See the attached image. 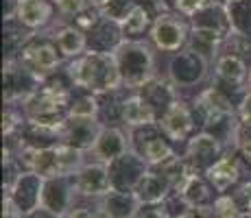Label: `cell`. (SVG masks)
<instances>
[{
  "mask_svg": "<svg viewBox=\"0 0 251 218\" xmlns=\"http://www.w3.org/2000/svg\"><path fill=\"white\" fill-rule=\"evenodd\" d=\"M70 76L79 87L94 92L114 90L123 79L116 57H109L105 52H88L85 57L72 61Z\"/></svg>",
  "mask_w": 251,
  "mask_h": 218,
  "instance_id": "obj_1",
  "label": "cell"
},
{
  "mask_svg": "<svg viewBox=\"0 0 251 218\" xmlns=\"http://www.w3.org/2000/svg\"><path fill=\"white\" fill-rule=\"evenodd\" d=\"M79 188L75 174H59V177L44 179V194H42V210L52 216H64L76 205Z\"/></svg>",
  "mask_w": 251,
  "mask_h": 218,
  "instance_id": "obj_2",
  "label": "cell"
},
{
  "mask_svg": "<svg viewBox=\"0 0 251 218\" xmlns=\"http://www.w3.org/2000/svg\"><path fill=\"white\" fill-rule=\"evenodd\" d=\"M42 194H44V179L31 170H24L4 196L13 203V207L20 214L31 216L42 210Z\"/></svg>",
  "mask_w": 251,
  "mask_h": 218,
  "instance_id": "obj_3",
  "label": "cell"
},
{
  "mask_svg": "<svg viewBox=\"0 0 251 218\" xmlns=\"http://www.w3.org/2000/svg\"><path fill=\"white\" fill-rule=\"evenodd\" d=\"M120 76L131 85H144L151 74V55L140 44H127L116 55Z\"/></svg>",
  "mask_w": 251,
  "mask_h": 218,
  "instance_id": "obj_4",
  "label": "cell"
},
{
  "mask_svg": "<svg viewBox=\"0 0 251 218\" xmlns=\"http://www.w3.org/2000/svg\"><path fill=\"white\" fill-rule=\"evenodd\" d=\"M107 168H109V179H112V190L133 192L138 181L142 179V174L151 166L138 153H125L118 159L109 162Z\"/></svg>",
  "mask_w": 251,
  "mask_h": 218,
  "instance_id": "obj_5",
  "label": "cell"
},
{
  "mask_svg": "<svg viewBox=\"0 0 251 218\" xmlns=\"http://www.w3.org/2000/svg\"><path fill=\"white\" fill-rule=\"evenodd\" d=\"M76 188H79V196L85 198H100L112 190V179H109V168L103 162L85 164L81 170L75 174Z\"/></svg>",
  "mask_w": 251,
  "mask_h": 218,
  "instance_id": "obj_6",
  "label": "cell"
},
{
  "mask_svg": "<svg viewBox=\"0 0 251 218\" xmlns=\"http://www.w3.org/2000/svg\"><path fill=\"white\" fill-rule=\"evenodd\" d=\"M142 203L136 192L109 190L105 196L99 198V212L103 218H136Z\"/></svg>",
  "mask_w": 251,
  "mask_h": 218,
  "instance_id": "obj_7",
  "label": "cell"
},
{
  "mask_svg": "<svg viewBox=\"0 0 251 218\" xmlns=\"http://www.w3.org/2000/svg\"><path fill=\"white\" fill-rule=\"evenodd\" d=\"M221 157H223V146L212 135H199L188 146V162L192 164L195 172L205 174Z\"/></svg>",
  "mask_w": 251,
  "mask_h": 218,
  "instance_id": "obj_8",
  "label": "cell"
},
{
  "mask_svg": "<svg viewBox=\"0 0 251 218\" xmlns=\"http://www.w3.org/2000/svg\"><path fill=\"white\" fill-rule=\"evenodd\" d=\"M205 174H207V179L212 181V186H214L221 194L227 192L229 188L238 186L240 181H249L245 170L240 168V159L231 157V155H223V157H221Z\"/></svg>",
  "mask_w": 251,
  "mask_h": 218,
  "instance_id": "obj_9",
  "label": "cell"
},
{
  "mask_svg": "<svg viewBox=\"0 0 251 218\" xmlns=\"http://www.w3.org/2000/svg\"><path fill=\"white\" fill-rule=\"evenodd\" d=\"M133 192H136V196L140 198L142 205H157V203L166 201V196L171 194L173 190H171V186H168V181L164 179V174L157 170V168L151 166L142 174V179L138 181Z\"/></svg>",
  "mask_w": 251,
  "mask_h": 218,
  "instance_id": "obj_10",
  "label": "cell"
},
{
  "mask_svg": "<svg viewBox=\"0 0 251 218\" xmlns=\"http://www.w3.org/2000/svg\"><path fill=\"white\" fill-rule=\"evenodd\" d=\"M153 42L157 44V48L162 50H177L183 44L186 31H183V24L173 16H160L153 26Z\"/></svg>",
  "mask_w": 251,
  "mask_h": 218,
  "instance_id": "obj_11",
  "label": "cell"
},
{
  "mask_svg": "<svg viewBox=\"0 0 251 218\" xmlns=\"http://www.w3.org/2000/svg\"><path fill=\"white\" fill-rule=\"evenodd\" d=\"M90 151L96 155L99 162L109 164V162H114V159H118L120 155L129 153L127 138H125L120 131H116V129H105V131H100L99 133V138H96L94 146H92Z\"/></svg>",
  "mask_w": 251,
  "mask_h": 218,
  "instance_id": "obj_12",
  "label": "cell"
},
{
  "mask_svg": "<svg viewBox=\"0 0 251 218\" xmlns=\"http://www.w3.org/2000/svg\"><path fill=\"white\" fill-rule=\"evenodd\" d=\"M22 61L28 66V70L37 72V74H48L52 72L59 64L57 59V48H52L50 44H31L22 50Z\"/></svg>",
  "mask_w": 251,
  "mask_h": 218,
  "instance_id": "obj_13",
  "label": "cell"
},
{
  "mask_svg": "<svg viewBox=\"0 0 251 218\" xmlns=\"http://www.w3.org/2000/svg\"><path fill=\"white\" fill-rule=\"evenodd\" d=\"M160 129L171 140H177V142H179V140H186L188 133L192 131V118H190V114H188L186 105L173 103L171 107L166 109V114H164Z\"/></svg>",
  "mask_w": 251,
  "mask_h": 218,
  "instance_id": "obj_14",
  "label": "cell"
},
{
  "mask_svg": "<svg viewBox=\"0 0 251 218\" xmlns=\"http://www.w3.org/2000/svg\"><path fill=\"white\" fill-rule=\"evenodd\" d=\"M181 194L186 196V201L190 203V205H214L216 196H219L221 192L212 186L207 174L195 172L190 177V181L186 183V188L181 190Z\"/></svg>",
  "mask_w": 251,
  "mask_h": 218,
  "instance_id": "obj_15",
  "label": "cell"
},
{
  "mask_svg": "<svg viewBox=\"0 0 251 218\" xmlns=\"http://www.w3.org/2000/svg\"><path fill=\"white\" fill-rule=\"evenodd\" d=\"M153 129H151V133H149V138L144 140L142 144H138L133 153H138L149 166H160V164H164L166 159H171L175 153H173V146L160 133H153Z\"/></svg>",
  "mask_w": 251,
  "mask_h": 218,
  "instance_id": "obj_16",
  "label": "cell"
},
{
  "mask_svg": "<svg viewBox=\"0 0 251 218\" xmlns=\"http://www.w3.org/2000/svg\"><path fill=\"white\" fill-rule=\"evenodd\" d=\"M96 138H99V133L94 131L92 118H76V116H72V120L66 124V144L68 146H75L79 151L92 148Z\"/></svg>",
  "mask_w": 251,
  "mask_h": 218,
  "instance_id": "obj_17",
  "label": "cell"
},
{
  "mask_svg": "<svg viewBox=\"0 0 251 218\" xmlns=\"http://www.w3.org/2000/svg\"><path fill=\"white\" fill-rule=\"evenodd\" d=\"M123 120L129 127H147L155 124V109L144 96H131L123 103Z\"/></svg>",
  "mask_w": 251,
  "mask_h": 218,
  "instance_id": "obj_18",
  "label": "cell"
},
{
  "mask_svg": "<svg viewBox=\"0 0 251 218\" xmlns=\"http://www.w3.org/2000/svg\"><path fill=\"white\" fill-rule=\"evenodd\" d=\"M50 16L46 0H18L16 4V18L24 26H40Z\"/></svg>",
  "mask_w": 251,
  "mask_h": 218,
  "instance_id": "obj_19",
  "label": "cell"
},
{
  "mask_svg": "<svg viewBox=\"0 0 251 218\" xmlns=\"http://www.w3.org/2000/svg\"><path fill=\"white\" fill-rule=\"evenodd\" d=\"M216 74L223 81H227V83H238V81H243L245 76H247V68H245L243 59H240L238 55L229 52V55L219 59V64H216Z\"/></svg>",
  "mask_w": 251,
  "mask_h": 218,
  "instance_id": "obj_20",
  "label": "cell"
},
{
  "mask_svg": "<svg viewBox=\"0 0 251 218\" xmlns=\"http://www.w3.org/2000/svg\"><path fill=\"white\" fill-rule=\"evenodd\" d=\"M55 42H57L59 50L64 52L66 57H75V55H79V52L83 50V46H85V37H83V33H81L79 28H75V26H66V28H61V31L55 35Z\"/></svg>",
  "mask_w": 251,
  "mask_h": 218,
  "instance_id": "obj_21",
  "label": "cell"
},
{
  "mask_svg": "<svg viewBox=\"0 0 251 218\" xmlns=\"http://www.w3.org/2000/svg\"><path fill=\"white\" fill-rule=\"evenodd\" d=\"M147 26H149V13L144 11V7H133L131 13L123 20L125 35H140Z\"/></svg>",
  "mask_w": 251,
  "mask_h": 218,
  "instance_id": "obj_22",
  "label": "cell"
},
{
  "mask_svg": "<svg viewBox=\"0 0 251 218\" xmlns=\"http://www.w3.org/2000/svg\"><path fill=\"white\" fill-rule=\"evenodd\" d=\"M214 212H216V218H236L240 216L243 212L238 210V205L234 203V198H231L229 194H219L214 201Z\"/></svg>",
  "mask_w": 251,
  "mask_h": 218,
  "instance_id": "obj_23",
  "label": "cell"
},
{
  "mask_svg": "<svg viewBox=\"0 0 251 218\" xmlns=\"http://www.w3.org/2000/svg\"><path fill=\"white\" fill-rule=\"evenodd\" d=\"M94 111H96L94 98H81V100H76V105H72L70 114L76 116V118H92Z\"/></svg>",
  "mask_w": 251,
  "mask_h": 218,
  "instance_id": "obj_24",
  "label": "cell"
},
{
  "mask_svg": "<svg viewBox=\"0 0 251 218\" xmlns=\"http://www.w3.org/2000/svg\"><path fill=\"white\" fill-rule=\"evenodd\" d=\"M85 2H88V0H55L57 9H59L61 13H66V16H76V13H81L85 9Z\"/></svg>",
  "mask_w": 251,
  "mask_h": 218,
  "instance_id": "obj_25",
  "label": "cell"
},
{
  "mask_svg": "<svg viewBox=\"0 0 251 218\" xmlns=\"http://www.w3.org/2000/svg\"><path fill=\"white\" fill-rule=\"evenodd\" d=\"M136 218H171V214L166 212L164 203H157V205H142Z\"/></svg>",
  "mask_w": 251,
  "mask_h": 218,
  "instance_id": "obj_26",
  "label": "cell"
},
{
  "mask_svg": "<svg viewBox=\"0 0 251 218\" xmlns=\"http://www.w3.org/2000/svg\"><path fill=\"white\" fill-rule=\"evenodd\" d=\"M61 218H103L99 212V207L96 210H92L88 205H75L70 212H66Z\"/></svg>",
  "mask_w": 251,
  "mask_h": 218,
  "instance_id": "obj_27",
  "label": "cell"
},
{
  "mask_svg": "<svg viewBox=\"0 0 251 218\" xmlns=\"http://www.w3.org/2000/svg\"><path fill=\"white\" fill-rule=\"evenodd\" d=\"M183 218H216L214 205H190Z\"/></svg>",
  "mask_w": 251,
  "mask_h": 218,
  "instance_id": "obj_28",
  "label": "cell"
},
{
  "mask_svg": "<svg viewBox=\"0 0 251 218\" xmlns=\"http://www.w3.org/2000/svg\"><path fill=\"white\" fill-rule=\"evenodd\" d=\"M175 7L186 16H192V13H197L203 7V0H175Z\"/></svg>",
  "mask_w": 251,
  "mask_h": 218,
  "instance_id": "obj_29",
  "label": "cell"
},
{
  "mask_svg": "<svg viewBox=\"0 0 251 218\" xmlns=\"http://www.w3.org/2000/svg\"><path fill=\"white\" fill-rule=\"evenodd\" d=\"M26 218H55L52 214H48V212H44V210H37L35 214H31V216H26ZM59 218V216H57Z\"/></svg>",
  "mask_w": 251,
  "mask_h": 218,
  "instance_id": "obj_30",
  "label": "cell"
},
{
  "mask_svg": "<svg viewBox=\"0 0 251 218\" xmlns=\"http://www.w3.org/2000/svg\"><path fill=\"white\" fill-rule=\"evenodd\" d=\"M236 218H251V212H247V214H240V216H236Z\"/></svg>",
  "mask_w": 251,
  "mask_h": 218,
  "instance_id": "obj_31",
  "label": "cell"
}]
</instances>
